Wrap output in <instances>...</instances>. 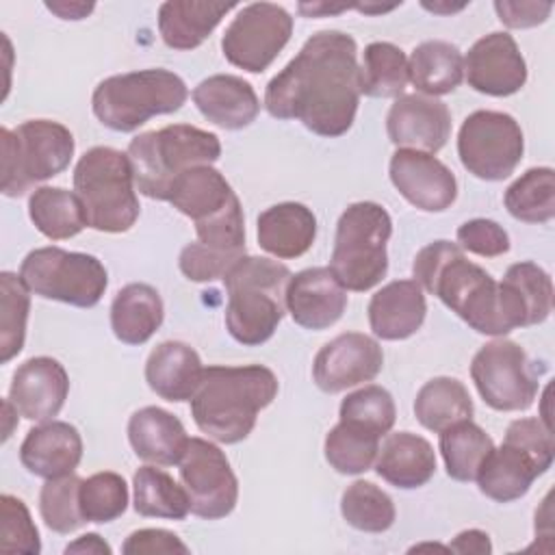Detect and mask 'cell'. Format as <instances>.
Wrapping results in <instances>:
<instances>
[{
  "instance_id": "cell-1",
  "label": "cell",
  "mask_w": 555,
  "mask_h": 555,
  "mask_svg": "<svg viewBox=\"0 0 555 555\" xmlns=\"http://www.w3.org/2000/svg\"><path fill=\"white\" fill-rule=\"evenodd\" d=\"M358 102V46L340 30L312 35L264 91L271 117L297 119L319 137L345 134L356 119Z\"/></svg>"
},
{
  "instance_id": "cell-2",
  "label": "cell",
  "mask_w": 555,
  "mask_h": 555,
  "mask_svg": "<svg viewBox=\"0 0 555 555\" xmlns=\"http://www.w3.org/2000/svg\"><path fill=\"white\" fill-rule=\"evenodd\" d=\"M412 273L421 288L436 295L475 332L488 336L512 332L501 308L499 282L486 269L466 260L460 245L451 241L425 245L414 258Z\"/></svg>"
},
{
  "instance_id": "cell-3",
  "label": "cell",
  "mask_w": 555,
  "mask_h": 555,
  "mask_svg": "<svg viewBox=\"0 0 555 555\" xmlns=\"http://www.w3.org/2000/svg\"><path fill=\"white\" fill-rule=\"evenodd\" d=\"M278 388L275 373L262 364L208 366L191 397V416L208 438L234 444L251 434Z\"/></svg>"
},
{
  "instance_id": "cell-4",
  "label": "cell",
  "mask_w": 555,
  "mask_h": 555,
  "mask_svg": "<svg viewBox=\"0 0 555 555\" xmlns=\"http://www.w3.org/2000/svg\"><path fill=\"white\" fill-rule=\"evenodd\" d=\"M291 275L286 264L260 256H243L223 275L225 327L236 343L256 347L273 336L286 310Z\"/></svg>"
},
{
  "instance_id": "cell-5",
  "label": "cell",
  "mask_w": 555,
  "mask_h": 555,
  "mask_svg": "<svg viewBox=\"0 0 555 555\" xmlns=\"http://www.w3.org/2000/svg\"><path fill=\"white\" fill-rule=\"evenodd\" d=\"M126 154L137 189L145 197L167 202L173 182L184 171L212 165L221 156V143L215 132L189 124H173L137 134Z\"/></svg>"
},
{
  "instance_id": "cell-6",
  "label": "cell",
  "mask_w": 555,
  "mask_h": 555,
  "mask_svg": "<svg viewBox=\"0 0 555 555\" xmlns=\"http://www.w3.org/2000/svg\"><path fill=\"white\" fill-rule=\"evenodd\" d=\"M128 154L98 145L80 156L74 167V193L78 195L87 225L98 232H128L139 219V199Z\"/></svg>"
},
{
  "instance_id": "cell-7",
  "label": "cell",
  "mask_w": 555,
  "mask_h": 555,
  "mask_svg": "<svg viewBox=\"0 0 555 555\" xmlns=\"http://www.w3.org/2000/svg\"><path fill=\"white\" fill-rule=\"evenodd\" d=\"M167 202L193 219L197 243L230 254H245L243 208L230 182L210 165L184 171Z\"/></svg>"
},
{
  "instance_id": "cell-8",
  "label": "cell",
  "mask_w": 555,
  "mask_h": 555,
  "mask_svg": "<svg viewBox=\"0 0 555 555\" xmlns=\"http://www.w3.org/2000/svg\"><path fill=\"white\" fill-rule=\"evenodd\" d=\"M189 98L184 80L163 67L104 78L91 98L93 115L115 132H132L156 115L176 113Z\"/></svg>"
},
{
  "instance_id": "cell-9",
  "label": "cell",
  "mask_w": 555,
  "mask_h": 555,
  "mask_svg": "<svg viewBox=\"0 0 555 555\" xmlns=\"http://www.w3.org/2000/svg\"><path fill=\"white\" fill-rule=\"evenodd\" d=\"M392 219L377 202H356L336 223L330 271L345 291H369L388 271V238Z\"/></svg>"
},
{
  "instance_id": "cell-10",
  "label": "cell",
  "mask_w": 555,
  "mask_h": 555,
  "mask_svg": "<svg viewBox=\"0 0 555 555\" xmlns=\"http://www.w3.org/2000/svg\"><path fill=\"white\" fill-rule=\"evenodd\" d=\"M555 455L553 429L540 418H516L509 423L503 444L492 449L477 470L481 494L496 503L525 496L531 483L544 475Z\"/></svg>"
},
{
  "instance_id": "cell-11",
  "label": "cell",
  "mask_w": 555,
  "mask_h": 555,
  "mask_svg": "<svg viewBox=\"0 0 555 555\" xmlns=\"http://www.w3.org/2000/svg\"><path fill=\"white\" fill-rule=\"evenodd\" d=\"M2 182L7 197H22L35 184L59 176L74 156V134L59 121L28 119L15 130L0 128Z\"/></svg>"
},
{
  "instance_id": "cell-12",
  "label": "cell",
  "mask_w": 555,
  "mask_h": 555,
  "mask_svg": "<svg viewBox=\"0 0 555 555\" xmlns=\"http://www.w3.org/2000/svg\"><path fill=\"white\" fill-rule=\"evenodd\" d=\"M20 278L30 293L78 308L95 306L108 286V273L95 256L61 247L28 251Z\"/></svg>"
},
{
  "instance_id": "cell-13",
  "label": "cell",
  "mask_w": 555,
  "mask_h": 555,
  "mask_svg": "<svg viewBox=\"0 0 555 555\" xmlns=\"http://www.w3.org/2000/svg\"><path fill=\"white\" fill-rule=\"evenodd\" d=\"M525 152L518 121L501 111L470 113L457 134V154L468 173L496 182L514 173Z\"/></svg>"
},
{
  "instance_id": "cell-14",
  "label": "cell",
  "mask_w": 555,
  "mask_h": 555,
  "mask_svg": "<svg viewBox=\"0 0 555 555\" xmlns=\"http://www.w3.org/2000/svg\"><path fill=\"white\" fill-rule=\"evenodd\" d=\"M470 377L481 399L499 412L531 408L540 386L525 349L505 338L490 340L475 353Z\"/></svg>"
},
{
  "instance_id": "cell-15",
  "label": "cell",
  "mask_w": 555,
  "mask_h": 555,
  "mask_svg": "<svg viewBox=\"0 0 555 555\" xmlns=\"http://www.w3.org/2000/svg\"><path fill=\"white\" fill-rule=\"evenodd\" d=\"M293 35V17L273 2H251L238 11L223 33V56L251 74L264 72Z\"/></svg>"
},
{
  "instance_id": "cell-16",
  "label": "cell",
  "mask_w": 555,
  "mask_h": 555,
  "mask_svg": "<svg viewBox=\"0 0 555 555\" xmlns=\"http://www.w3.org/2000/svg\"><path fill=\"white\" fill-rule=\"evenodd\" d=\"M180 479L189 494L191 512L204 520L228 516L238 501V481L225 453L204 440L189 438L180 460Z\"/></svg>"
},
{
  "instance_id": "cell-17",
  "label": "cell",
  "mask_w": 555,
  "mask_h": 555,
  "mask_svg": "<svg viewBox=\"0 0 555 555\" xmlns=\"http://www.w3.org/2000/svg\"><path fill=\"white\" fill-rule=\"evenodd\" d=\"M384 366L379 343L360 332H345L321 347L314 356L312 377L323 392H343L371 382Z\"/></svg>"
},
{
  "instance_id": "cell-18",
  "label": "cell",
  "mask_w": 555,
  "mask_h": 555,
  "mask_svg": "<svg viewBox=\"0 0 555 555\" xmlns=\"http://www.w3.org/2000/svg\"><path fill=\"white\" fill-rule=\"evenodd\" d=\"M464 74L475 91L505 98L525 87L527 63L512 35L490 33L470 46L464 59Z\"/></svg>"
},
{
  "instance_id": "cell-19",
  "label": "cell",
  "mask_w": 555,
  "mask_h": 555,
  "mask_svg": "<svg viewBox=\"0 0 555 555\" xmlns=\"http://www.w3.org/2000/svg\"><path fill=\"white\" fill-rule=\"evenodd\" d=\"M390 182L418 210L442 212L457 197V180L434 154L399 147L390 158Z\"/></svg>"
},
{
  "instance_id": "cell-20",
  "label": "cell",
  "mask_w": 555,
  "mask_h": 555,
  "mask_svg": "<svg viewBox=\"0 0 555 555\" xmlns=\"http://www.w3.org/2000/svg\"><path fill=\"white\" fill-rule=\"evenodd\" d=\"M386 130L395 145L436 154L451 134V113L444 102L410 93L399 95L388 111Z\"/></svg>"
},
{
  "instance_id": "cell-21",
  "label": "cell",
  "mask_w": 555,
  "mask_h": 555,
  "mask_svg": "<svg viewBox=\"0 0 555 555\" xmlns=\"http://www.w3.org/2000/svg\"><path fill=\"white\" fill-rule=\"evenodd\" d=\"M69 392L65 366L48 356H37L17 366L9 388V401L28 421H52Z\"/></svg>"
},
{
  "instance_id": "cell-22",
  "label": "cell",
  "mask_w": 555,
  "mask_h": 555,
  "mask_svg": "<svg viewBox=\"0 0 555 555\" xmlns=\"http://www.w3.org/2000/svg\"><path fill=\"white\" fill-rule=\"evenodd\" d=\"M347 308V291L330 267H312L291 275L286 286V310L306 330L332 327Z\"/></svg>"
},
{
  "instance_id": "cell-23",
  "label": "cell",
  "mask_w": 555,
  "mask_h": 555,
  "mask_svg": "<svg viewBox=\"0 0 555 555\" xmlns=\"http://www.w3.org/2000/svg\"><path fill=\"white\" fill-rule=\"evenodd\" d=\"M499 297L512 330L538 325L553 310V280L535 262H516L499 282Z\"/></svg>"
},
{
  "instance_id": "cell-24",
  "label": "cell",
  "mask_w": 555,
  "mask_h": 555,
  "mask_svg": "<svg viewBox=\"0 0 555 555\" xmlns=\"http://www.w3.org/2000/svg\"><path fill=\"white\" fill-rule=\"evenodd\" d=\"M80 457L82 438L78 429L65 421H46L33 427L20 447L24 468L43 479L74 473Z\"/></svg>"
},
{
  "instance_id": "cell-25",
  "label": "cell",
  "mask_w": 555,
  "mask_h": 555,
  "mask_svg": "<svg viewBox=\"0 0 555 555\" xmlns=\"http://www.w3.org/2000/svg\"><path fill=\"white\" fill-rule=\"evenodd\" d=\"M425 314L427 301L416 280L388 282L369 301V325L382 340L410 338L421 330Z\"/></svg>"
},
{
  "instance_id": "cell-26",
  "label": "cell",
  "mask_w": 555,
  "mask_h": 555,
  "mask_svg": "<svg viewBox=\"0 0 555 555\" xmlns=\"http://www.w3.org/2000/svg\"><path fill=\"white\" fill-rule=\"evenodd\" d=\"M193 102L210 124L225 130H241L249 126L260 111L254 87L232 74L204 78L193 89Z\"/></svg>"
},
{
  "instance_id": "cell-27",
  "label": "cell",
  "mask_w": 555,
  "mask_h": 555,
  "mask_svg": "<svg viewBox=\"0 0 555 555\" xmlns=\"http://www.w3.org/2000/svg\"><path fill=\"white\" fill-rule=\"evenodd\" d=\"M128 440L137 457L158 466L180 464L189 444L180 418L156 405L141 408L130 416Z\"/></svg>"
},
{
  "instance_id": "cell-28",
  "label": "cell",
  "mask_w": 555,
  "mask_h": 555,
  "mask_svg": "<svg viewBox=\"0 0 555 555\" xmlns=\"http://www.w3.org/2000/svg\"><path fill=\"white\" fill-rule=\"evenodd\" d=\"M258 245L282 260L304 256L317 236V217L299 202H282L258 215Z\"/></svg>"
},
{
  "instance_id": "cell-29",
  "label": "cell",
  "mask_w": 555,
  "mask_h": 555,
  "mask_svg": "<svg viewBox=\"0 0 555 555\" xmlns=\"http://www.w3.org/2000/svg\"><path fill=\"white\" fill-rule=\"evenodd\" d=\"M202 375L204 366L197 351L180 340L156 345L145 362L147 386L167 401H191Z\"/></svg>"
},
{
  "instance_id": "cell-30",
  "label": "cell",
  "mask_w": 555,
  "mask_h": 555,
  "mask_svg": "<svg viewBox=\"0 0 555 555\" xmlns=\"http://www.w3.org/2000/svg\"><path fill=\"white\" fill-rule=\"evenodd\" d=\"M375 470L395 488H421L436 473L434 447L412 431L388 434L377 451Z\"/></svg>"
},
{
  "instance_id": "cell-31",
  "label": "cell",
  "mask_w": 555,
  "mask_h": 555,
  "mask_svg": "<svg viewBox=\"0 0 555 555\" xmlns=\"http://www.w3.org/2000/svg\"><path fill=\"white\" fill-rule=\"evenodd\" d=\"M234 2L167 0L158 7V30L165 46L173 50H193L202 46Z\"/></svg>"
},
{
  "instance_id": "cell-32",
  "label": "cell",
  "mask_w": 555,
  "mask_h": 555,
  "mask_svg": "<svg viewBox=\"0 0 555 555\" xmlns=\"http://www.w3.org/2000/svg\"><path fill=\"white\" fill-rule=\"evenodd\" d=\"M165 317L163 299L150 284L132 282L117 291L111 304V327L117 340L143 345L160 327Z\"/></svg>"
},
{
  "instance_id": "cell-33",
  "label": "cell",
  "mask_w": 555,
  "mask_h": 555,
  "mask_svg": "<svg viewBox=\"0 0 555 555\" xmlns=\"http://www.w3.org/2000/svg\"><path fill=\"white\" fill-rule=\"evenodd\" d=\"M410 82L416 91L436 98L451 93L464 78V56L457 46L449 41H423L408 59Z\"/></svg>"
},
{
  "instance_id": "cell-34",
  "label": "cell",
  "mask_w": 555,
  "mask_h": 555,
  "mask_svg": "<svg viewBox=\"0 0 555 555\" xmlns=\"http://www.w3.org/2000/svg\"><path fill=\"white\" fill-rule=\"evenodd\" d=\"M414 414L425 429L440 434L442 429L473 416V399L460 379L434 377L416 392Z\"/></svg>"
},
{
  "instance_id": "cell-35",
  "label": "cell",
  "mask_w": 555,
  "mask_h": 555,
  "mask_svg": "<svg viewBox=\"0 0 555 555\" xmlns=\"http://www.w3.org/2000/svg\"><path fill=\"white\" fill-rule=\"evenodd\" d=\"M28 217L35 228L52 241L72 238L87 225L78 195L61 186L35 189L28 197Z\"/></svg>"
},
{
  "instance_id": "cell-36",
  "label": "cell",
  "mask_w": 555,
  "mask_h": 555,
  "mask_svg": "<svg viewBox=\"0 0 555 555\" xmlns=\"http://www.w3.org/2000/svg\"><path fill=\"white\" fill-rule=\"evenodd\" d=\"M134 512L145 518L182 520L191 512L189 494L173 477L156 466H141L132 477Z\"/></svg>"
},
{
  "instance_id": "cell-37",
  "label": "cell",
  "mask_w": 555,
  "mask_h": 555,
  "mask_svg": "<svg viewBox=\"0 0 555 555\" xmlns=\"http://www.w3.org/2000/svg\"><path fill=\"white\" fill-rule=\"evenodd\" d=\"M494 449L492 438L470 418L440 431V453L447 475L455 481H475L479 466Z\"/></svg>"
},
{
  "instance_id": "cell-38",
  "label": "cell",
  "mask_w": 555,
  "mask_h": 555,
  "mask_svg": "<svg viewBox=\"0 0 555 555\" xmlns=\"http://www.w3.org/2000/svg\"><path fill=\"white\" fill-rule=\"evenodd\" d=\"M408 80V59L401 48L388 41H373L364 48L360 93L369 98H399Z\"/></svg>"
},
{
  "instance_id": "cell-39",
  "label": "cell",
  "mask_w": 555,
  "mask_h": 555,
  "mask_svg": "<svg viewBox=\"0 0 555 555\" xmlns=\"http://www.w3.org/2000/svg\"><path fill=\"white\" fill-rule=\"evenodd\" d=\"M507 212L525 223H546L555 217V171L531 167L505 191Z\"/></svg>"
},
{
  "instance_id": "cell-40",
  "label": "cell",
  "mask_w": 555,
  "mask_h": 555,
  "mask_svg": "<svg viewBox=\"0 0 555 555\" xmlns=\"http://www.w3.org/2000/svg\"><path fill=\"white\" fill-rule=\"evenodd\" d=\"M325 460L336 473L360 475L369 470L379 451V436L358 425L338 421L325 436Z\"/></svg>"
},
{
  "instance_id": "cell-41",
  "label": "cell",
  "mask_w": 555,
  "mask_h": 555,
  "mask_svg": "<svg viewBox=\"0 0 555 555\" xmlns=\"http://www.w3.org/2000/svg\"><path fill=\"white\" fill-rule=\"evenodd\" d=\"M340 514L358 531L382 533L395 522L392 499L371 481H353L340 496Z\"/></svg>"
},
{
  "instance_id": "cell-42",
  "label": "cell",
  "mask_w": 555,
  "mask_h": 555,
  "mask_svg": "<svg viewBox=\"0 0 555 555\" xmlns=\"http://www.w3.org/2000/svg\"><path fill=\"white\" fill-rule=\"evenodd\" d=\"M30 291L20 275L0 273V362L7 364L24 349Z\"/></svg>"
},
{
  "instance_id": "cell-43",
  "label": "cell",
  "mask_w": 555,
  "mask_h": 555,
  "mask_svg": "<svg viewBox=\"0 0 555 555\" xmlns=\"http://www.w3.org/2000/svg\"><path fill=\"white\" fill-rule=\"evenodd\" d=\"M82 479L74 473L48 479L39 492V514L48 529L56 533H72L80 529L87 520L80 512V492Z\"/></svg>"
},
{
  "instance_id": "cell-44",
  "label": "cell",
  "mask_w": 555,
  "mask_h": 555,
  "mask_svg": "<svg viewBox=\"0 0 555 555\" xmlns=\"http://www.w3.org/2000/svg\"><path fill=\"white\" fill-rule=\"evenodd\" d=\"M78 501L87 522H111L128 507V486L117 473H95L82 479Z\"/></svg>"
},
{
  "instance_id": "cell-45",
  "label": "cell",
  "mask_w": 555,
  "mask_h": 555,
  "mask_svg": "<svg viewBox=\"0 0 555 555\" xmlns=\"http://www.w3.org/2000/svg\"><path fill=\"white\" fill-rule=\"evenodd\" d=\"M397 418V408L392 395L382 386H364L347 395L340 403V421L358 425L366 431L386 436Z\"/></svg>"
},
{
  "instance_id": "cell-46",
  "label": "cell",
  "mask_w": 555,
  "mask_h": 555,
  "mask_svg": "<svg viewBox=\"0 0 555 555\" xmlns=\"http://www.w3.org/2000/svg\"><path fill=\"white\" fill-rule=\"evenodd\" d=\"M0 551L2 553H26L39 555L41 542L39 531L30 518L28 507L22 499L2 494L0 496Z\"/></svg>"
},
{
  "instance_id": "cell-47",
  "label": "cell",
  "mask_w": 555,
  "mask_h": 555,
  "mask_svg": "<svg viewBox=\"0 0 555 555\" xmlns=\"http://www.w3.org/2000/svg\"><path fill=\"white\" fill-rule=\"evenodd\" d=\"M245 254H230V251H217L202 243H191L180 251L178 264L180 271L193 280V282H212L217 278L223 280V275L243 258Z\"/></svg>"
},
{
  "instance_id": "cell-48",
  "label": "cell",
  "mask_w": 555,
  "mask_h": 555,
  "mask_svg": "<svg viewBox=\"0 0 555 555\" xmlns=\"http://www.w3.org/2000/svg\"><path fill=\"white\" fill-rule=\"evenodd\" d=\"M457 243L462 249L483 256L496 258L509 249V236L492 219H470L457 228Z\"/></svg>"
},
{
  "instance_id": "cell-49",
  "label": "cell",
  "mask_w": 555,
  "mask_h": 555,
  "mask_svg": "<svg viewBox=\"0 0 555 555\" xmlns=\"http://www.w3.org/2000/svg\"><path fill=\"white\" fill-rule=\"evenodd\" d=\"M124 555H154V553H189V546L171 531L167 529H139L132 531L124 546H121Z\"/></svg>"
},
{
  "instance_id": "cell-50",
  "label": "cell",
  "mask_w": 555,
  "mask_h": 555,
  "mask_svg": "<svg viewBox=\"0 0 555 555\" xmlns=\"http://www.w3.org/2000/svg\"><path fill=\"white\" fill-rule=\"evenodd\" d=\"M494 11L499 20L509 26V28H531L542 22L553 11L551 2H507V0H496Z\"/></svg>"
},
{
  "instance_id": "cell-51",
  "label": "cell",
  "mask_w": 555,
  "mask_h": 555,
  "mask_svg": "<svg viewBox=\"0 0 555 555\" xmlns=\"http://www.w3.org/2000/svg\"><path fill=\"white\" fill-rule=\"evenodd\" d=\"M449 551L453 553H477V555H488L492 553L490 535L479 529H466L453 538L449 544Z\"/></svg>"
},
{
  "instance_id": "cell-52",
  "label": "cell",
  "mask_w": 555,
  "mask_h": 555,
  "mask_svg": "<svg viewBox=\"0 0 555 555\" xmlns=\"http://www.w3.org/2000/svg\"><path fill=\"white\" fill-rule=\"evenodd\" d=\"M111 546L98 535V533H85L80 538H76L72 544L65 546V553H93V555H111Z\"/></svg>"
},
{
  "instance_id": "cell-53",
  "label": "cell",
  "mask_w": 555,
  "mask_h": 555,
  "mask_svg": "<svg viewBox=\"0 0 555 555\" xmlns=\"http://www.w3.org/2000/svg\"><path fill=\"white\" fill-rule=\"evenodd\" d=\"M93 2H46V9L61 20H82L93 11Z\"/></svg>"
},
{
  "instance_id": "cell-54",
  "label": "cell",
  "mask_w": 555,
  "mask_h": 555,
  "mask_svg": "<svg viewBox=\"0 0 555 555\" xmlns=\"http://www.w3.org/2000/svg\"><path fill=\"white\" fill-rule=\"evenodd\" d=\"M347 9H356V4H327V2H299V11L308 17H325L334 13H343Z\"/></svg>"
},
{
  "instance_id": "cell-55",
  "label": "cell",
  "mask_w": 555,
  "mask_h": 555,
  "mask_svg": "<svg viewBox=\"0 0 555 555\" xmlns=\"http://www.w3.org/2000/svg\"><path fill=\"white\" fill-rule=\"evenodd\" d=\"M2 408H4V423H7V425H4V440H7V438L11 436V431H13V421H15L13 416H17L20 412L15 410V405H13L9 399L2 401Z\"/></svg>"
},
{
  "instance_id": "cell-56",
  "label": "cell",
  "mask_w": 555,
  "mask_h": 555,
  "mask_svg": "<svg viewBox=\"0 0 555 555\" xmlns=\"http://www.w3.org/2000/svg\"><path fill=\"white\" fill-rule=\"evenodd\" d=\"M423 7L434 13H455V11H462L466 4H438V2L427 4V2H423Z\"/></svg>"
}]
</instances>
